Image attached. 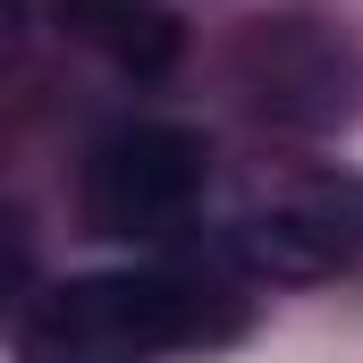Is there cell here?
<instances>
[{"instance_id": "3", "label": "cell", "mask_w": 363, "mask_h": 363, "mask_svg": "<svg viewBox=\"0 0 363 363\" xmlns=\"http://www.w3.org/2000/svg\"><path fill=\"white\" fill-rule=\"evenodd\" d=\"M51 17H60V34L68 43H85L101 51L110 68H127V77H161L169 60H178V17L161 9V0H51Z\"/></svg>"}, {"instance_id": "4", "label": "cell", "mask_w": 363, "mask_h": 363, "mask_svg": "<svg viewBox=\"0 0 363 363\" xmlns=\"http://www.w3.org/2000/svg\"><path fill=\"white\" fill-rule=\"evenodd\" d=\"M237 245H245V262H262V271H330V262L347 254V228H338V211L321 203V211H271V220H254Z\"/></svg>"}, {"instance_id": "1", "label": "cell", "mask_w": 363, "mask_h": 363, "mask_svg": "<svg viewBox=\"0 0 363 363\" xmlns=\"http://www.w3.org/2000/svg\"><path fill=\"white\" fill-rule=\"evenodd\" d=\"M220 330H237V321L211 313V296L186 279L101 271V279H68V287L26 304L17 363H161L178 347L220 338Z\"/></svg>"}, {"instance_id": "2", "label": "cell", "mask_w": 363, "mask_h": 363, "mask_svg": "<svg viewBox=\"0 0 363 363\" xmlns=\"http://www.w3.org/2000/svg\"><path fill=\"white\" fill-rule=\"evenodd\" d=\"M203 194V144L186 127H118L77 178V203L101 237H161Z\"/></svg>"}]
</instances>
